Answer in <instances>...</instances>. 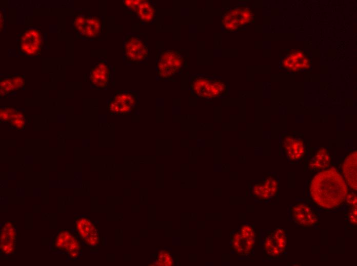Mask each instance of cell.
<instances>
[{"label":"cell","mask_w":357,"mask_h":266,"mask_svg":"<svg viewBox=\"0 0 357 266\" xmlns=\"http://www.w3.org/2000/svg\"><path fill=\"white\" fill-rule=\"evenodd\" d=\"M349 191L341 173L334 168L321 170L312 179L309 194L312 202L319 208L332 211L345 203Z\"/></svg>","instance_id":"6da1fadb"},{"label":"cell","mask_w":357,"mask_h":266,"mask_svg":"<svg viewBox=\"0 0 357 266\" xmlns=\"http://www.w3.org/2000/svg\"><path fill=\"white\" fill-rule=\"evenodd\" d=\"M184 58L178 51H162L157 63L158 76L167 78L175 74L182 68Z\"/></svg>","instance_id":"7a4b0ae2"},{"label":"cell","mask_w":357,"mask_h":266,"mask_svg":"<svg viewBox=\"0 0 357 266\" xmlns=\"http://www.w3.org/2000/svg\"><path fill=\"white\" fill-rule=\"evenodd\" d=\"M252 19V14L248 8L237 6L224 12L222 25L227 31H235L250 23Z\"/></svg>","instance_id":"3957f363"},{"label":"cell","mask_w":357,"mask_h":266,"mask_svg":"<svg viewBox=\"0 0 357 266\" xmlns=\"http://www.w3.org/2000/svg\"><path fill=\"white\" fill-rule=\"evenodd\" d=\"M289 213L294 222L302 227H313L319 221L318 212L305 202L294 203L290 207Z\"/></svg>","instance_id":"277c9868"},{"label":"cell","mask_w":357,"mask_h":266,"mask_svg":"<svg viewBox=\"0 0 357 266\" xmlns=\"http://www.w3.org/2000/svg\"><path fill=\"white\" fill-rule=\"evenodd\" d=\"M53 251H64L72 259L76 258L81 251V246L74 235L68 230H61L53 240Z\"/></svg>","instance_id":"5b68a950"},{"label":"cell","mask_w":357,"mask_h":266,"mask_svg":"<svg viewBox=\"0 0 357 266\" xmlns=\"http://www.w3.org/2000/svg\"><path fill=\"white\" fill-rule=\"evenodd\" d=\"M18 42L22 53L30 56L36 55L41 52L42 48V33L38 29H27L21 35Z\"/></svg>","instance_id":"8992f818"},{"label":"cell","mask_w":357,"mask_h":266,"mask_svg":"<svg viewBox=\"0 0 357 266\" xmlns=\"http://www.w3.org/2000/svg\"><path fill=\"white\" fill-rule=\"evenodd\" d=\"M137 95L132 92H121L114 95L108 105L110 114H125L132 110L137 102Z\"/></svg>","instance_id":"52a82bcc"},{"label":"cell","mask_w":357,"mask_h":266,"mask_svg":"<svg viewBox=\"0 0 357 266\" xmlns=\"http://www.w3.org/2000/svg\"><path fill=\"white\" fill-rule=\"evenodd\" d=\"M124 53L128 61L137 63L144 60L147 56V47L140 38L128 35L126 36Z\"/></svg>","instance_id":"ba28073f"},{"label":"cell","mask_w":357,"mask_h":266,"mask_svg":"<svg viewBox=\"0 0 357 266\" xmlns=\"http://www.w3.org/2000/svg\"><path fill=\"white\" fill-rule=\"evenodd\" d=\"M75 220L77 234L86 245L94 247L98 245L100 237L96 225L89 218L77 217Z\"/></svg>","instance_id":"9c48e42d"},{"label":"cell","mask_w":357,"mask_h":266,"mask_svg":"<svg viewBox=\"0 0 357 266\" xmlns=\"http://www.w3.org/2000/svg\"><path fill=\"white\" fill-rule=\"evenodd\" d=\"M74 29L87 38L97 36L101 30V19L96 17L77 16L73 23Z\"/></svg>","instance_id":"30bf717a"},{"label":"cell","mask_w":357,"mask_h":266,"mask_svg":"<svg viewBox=\"0 0 357 266\" xmlns=\"http://www.w3.org/2000/svg\"><path fill=\"white\" fill-rule=\"evenodd\" d=\"M282 146L287 158L290 161H299L304 155V144L299 138L287 135L283 139Z\"/></svg>","instance_id":"8fae6325"},{"label":"cell","mask_w":357,"mask_h":266,"mask_svg":"<svg viewBox=\"0 0 357 266\" xmlns=\"http://www.w3.org/2000/svg\"><path fill=\"white\" fill-rule=\"evenodd\" d=\"M344 179L350 189L357 190V151L354 150L345 158L342 166Z\"/></svg>","instance_id":"7c38bea8"},{"label":"cell","mask_w":357,"mask_h":266,"mask_svg":"<svg viewBox=\"0 0 357 266\" xmlns=\"http://www.w3.org/2000/svg\"><path fill=\"white\" fill-rule=\"evenodd\" d=\"M15 227L11 221H6L1 230V250L5 254H14L15 251Z\"/></svg>","instance_id":"4fadbf2b"},{"label":"cell","mask_w":357,"mask_h":266,"mask_svg":"<svg viewBox=\"0 0 357 266\" xmlns=\"http://www.w3.org/2000/svg\"><path fill=\"white\" fill-rule=\"evenodd\" d=\"M110 75V69L106 62L102 60L91 69V84L98 88H104L108 84Z\"/></svg>","instance_id":"5bb4252c"},{"label":"cell","mask_w":357,"mask_h":266,"mask_svg":"<svg viewBox=\"0 0 357 266\" xmlns=\"http://www.w3.org/2000/svg\"><path fill=\"white\" fill-rule=\"evenodd\" d=\"M231 246L235 252L240 256H246L253 251L255 242L245 239L239 230H235L230 236Z\"/></svg>","instance_id":"9a60e30c"},{"label":"cell","mask_w":357,"mask_h":266,"mask_svg":"<svg viewBox=\"0 0 357 266\" xmlns=\"http://www.w3.org/2000/svg\"><path fill=\"white\" fill-rule=\"evenodd\" d=\"M227 84L226 82L219 78L212 79L206 87L202 96L203 98H215L227 95Z\"/></svg>","instance_id":"2e32d148"},{"label":"cell","mask_w":357,"mask_h":266,"mask_svg":"<svg viewBox=\"0 0 357 266\" xmlns=\"http://www.w3.org/2000/svg\"><path fill=\"white\" fill-rule=\"evenodd\" d=\"M284 65L288 69L299 71L309 66V60L301 51L291 53L284 60Z\"/></svg>","instance_id":"e0dca14e"},{"label":"cell","mask_w":357,"mask_h":266,"mask_svg":"<svg viewBox=\"0 0 357 266\" xmlns=\"http://www.w3.org/2000/svg\"><path fill=\"white\" fill-rule=\"evenodd\" d=\"M331 158L327 149L321 147L316 150L309 161L310 167L314 170L327 169L330 165Z\"/></svg>","instance_id":"ac0fdd59"},{"label":"cell","mask_w":357,"mask_h":266,"mask_svg":"<svg viewBox=\"0 0 357 266\" xmlns=\"http://www.w3.org/2000/svg\"><path fill=\"white\" fill-rule=\"evenodd\" d=\"M263 247L265 255L269 258H277L285 253L269 232L264 238Z\"/></svg>","instance_id":"d6986e66"},{"label":"cell","mask_w":357,"mask_h":266,"mask_svg":"<svg viewBox=\"0 0 357 266\" xmlns=\"http://www.w3.org/2000/svg\"><path fill=\"white\" fill-rule=\"evenodd\" d=\"M212 78L206 76H193L191 78L189 86L194 96L202 98L207 85Z\"/></svg>","instance_id":"ffe728a7"},{"label":"cell","mask_w":357,"mask_h":266,"mask_svg":"<svg viewBox=\"0 0 357 266\" xmlns=\"http://www.w3.org/2000/svg\"><path fill=\"white\" fill-rule=\"evenodd\" d=\"M134 11L140 19L146 23L152 21L155 13L154 7L147 1H143Z\"/></svg>","instance_id":"44dd1931"},{"label":"cell","mask_w":357,"mask_h":266,"mask_svg":"<svg viewBox=\"0 0 357 266\" xmlns=\"http://www.w3.org/2000/svg\"><path fill=\"white\" fill-rule=\"evenodd\" d=\"M9 113V122L11 126L15 129H22L25 125L24 114L19 110L11 107H7Z\"/></svg>","instance_id":"7402d4cb"},{"label":"cell","mask_w":357,"mask_h":266,"mask_svg":"<svg viewBox=\"0 0 357 266\" xmlns=\"http://www.w3.org/2000/svg\"><path fill=\"white\" fill-rule=\"evenodd\" d=\"M271 236L276 241L280 248L285 253L287 246V232L285 229L276 228L269 231Z\"/></svg>","instance_id":"603a6c76"},{"label":"cell","mask_w":357,"mask_h":266,"mask_svg":"<svg viewBox=\"0 0 357 266\" xmlns=\"http://www.w3.org/2000/svg\"><path fill=\"white\" fill-rule=\"evenodd\" d=\"M252 195L260 201L265 202L269 200L271 197L265 189L263 182L255 183L252 187Z\"/></svg>","instance_id":"cb8c5ba5"},{"label":"cell","mask_w":357,"mask_h":266,"mask_svg":"<svg viewBox=\"0 0 357 266\" xmlns=\"http://www.w3.org/2000/svg\"><path fill=\"white\" fill-rule=\"evenodd\" d=\"M263 183L271 198L277 195L279 191L278 182L273 176L270 175L266 176L264 179Z\"/></svg>","instance_id":"d4e9b609"},{"label":"cell","mask_w":357,"mask_h":266,"mask_svg":"<svg viewBox=\"0 0 357 266\" xmlns=\"http://www.w3.org/2000/svg\"><path fill=\"white\" fill-rule=\"evenodd\" d=\"M173 263V257L169 252L165 250L158 252L155 265L169 266Z\"/></svg>","instance_id":"484cf974"},{"label":"cell","mask_w":357,"mask_h":266,"mask_svg":"<svg viewBox=\"0 0 357 266\" xmlns=\"http://www.w3.org/2000/svg\"><path fill=\"white\" fill-rule=\"evenodd\" d=\"M239 231L245 239L255 242L256 233L253 225L249 224H242L240 225Z\"/></svg>","instance_id":"4316f807"},{"label":"cell","mask_w":357,"mask_h":266,"mask_svg":"<svg viewBox=\"0 0 357 266\" xmlns=\"http://www.w3.org/2000/svg\"><path fill=\"white\" fill-rule=\"evenodd\" d=\"M1 95H8L14 91L11 78H2L0 82Z\"/></svg>","instance_id":"83f0119b"},{"label":"cell","mask_w":357,"mask_h":266,"mask_svg":"<svg viewBox=\"0 0 357 266\" xmlns=\"http://www.w3.org/2000/svg\"><path fill=\"white\" fill-rule=\"evenodd\" d=\"M347 211L346 217L349 223L356 226L357 224V207L356 206H349Z\"/></svg>","instance_id":"f1b7e54d"},{"label":"cell","mask_w":357,"mask_h":266,"mask_svg":"<svg viewBox=\"0 0 357 266\" xmlns=\"http://www.w3.org/2000/svg\"><path fill=\"white\" fill-rule=\"evenodd\" d=\"M11 79L15 90H20L24 86V78L22 75H16Z\"/></svg>","instance_id":"f546056e"},{"label":"cell","mask_w":357,"mask_h":266,"mask_svg":"<svg viewBox=\"0 0 357 266\" xmlns=\"http://www.w3.org/2000/svg\"><path fill=\"white\" fill-rule=\"evenodd\" d=\"M345 203L349 206H356L357 199L356 194L353 192L348 191L345 198Z\"/></svg>","instance_id":"4dcf8cb0"},{"label":"cell","mask_w":357,"mask_h":266,"mask_svg":"<svg viewBox=\"0 0 357 266\" xmlns=\"http://www.w3.org/2000/svg\"><path fill=\"white\" fill-rule=\"evenodd\" d=\"M142 2L143 0H125L124 1V4L125 6L134 10Z\"/></svg>","instance_id":"1f68e13d"},{"label":"cell","mask_w":357,"mask_h":266,"mask_svg":"<svg viewBox=\"0 0 357 266\" xmlns=\"http://www.w3.org/2000/svg\"><path fill=\"white\" fill-rule=\"evenodd\" d=\"M0 117L2 120L4 121H9V113L8 110L7 108H1L0 110Z\"/></svg>","instance_id":"d6a6232c"},{"label":"cell","mask_w":357,"mask_h":266,"mask_svg":"<svg viewBox=\"0 0 357 266\" xmlns=\"http://www.w3.org/2000/svg\"><path fill=\"white\" fill-rule=\"evenodd\" d=\"M5 26V16L3 12L1 10L0 11V28L1 31H3V29Z\"/></svg>","instance_id":"836d02e7"}]
</instances>
